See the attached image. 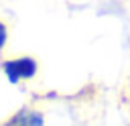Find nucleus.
<instances>
[{"mask_svg":"<svg viewBox=\"0 0 130 126\" xmlns=\"http://www.w3.org/2000/svg\"><path fill=\"white\" fill-rule=\"evenodd\" d=\"M8 37H10V33H8V26H6V22H2V20H0V51L6 47V43H8Z\"/></svg>","mask_w":130,"mask_h":126,"instance_id":"3","label":"nucleus"},{"mask_svg":"<svg viewBox=\"0 0 130 126\" xmlns=\"http://www.w3.org/2000/svg\"><path fill=\"white\" fill-rule=\"evenodd\" d=\"M4 126H43V114L39 110L22 108L12 118H8L4 122Z\"/></svg>","mask_w":130,"mask_h":126,"instance_id":"2","label":"nucleus"},{"mask_svg":"<svg viewBox=\"0 0 130 126\" xmlns=\"http://www.w3.org/2000/svg\"><path fill=\"white\" fill-rule=\"evenodd\" d=\"M2 71L8 77L10 83H20V81H30L39 73V61L30 55H18V57H8L2 61Z\"/></svg>","mask_w":130,"mask_h":126,"instance_id":"1","label":"nucleus"}]
</instances>
